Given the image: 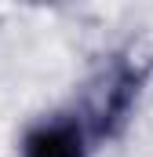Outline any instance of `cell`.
Here are the masks:
<instances>
[{
  "label": "cell",
  "instance_id": "obj_1",
  "mask_svg": "<svg viewBox=\"0 0 153 157\" xmlns=\"http://www.w3.org/2000/svg\"><path fill=\"white\" fill-rule=\"evenodd\" d=\"M142 84H146V66L117 55L110 62V70H106V77H102V88L95 91L91 113L84 117L88 139H113V135H120V128L128 124L135 102H139Z\"/></svg>",
  "mask_w": 153,
  "mask_h": 157
},
{
  "label": "cell",
  "instance_id": "obj_2",
  "mask_svg": "<svg viewBox=\"0 0 153 157\" xmlns=\"http://www.w3.org/2000/svg\"><path fill=\"white\" fill-rule=\"evenodd\" d=\"M88 128L84 117L58 113L33 124L22 139V157H88Z\"/></svg>",
  "mask_w": 153,
  "mask_h": 157
}]
</instances>
